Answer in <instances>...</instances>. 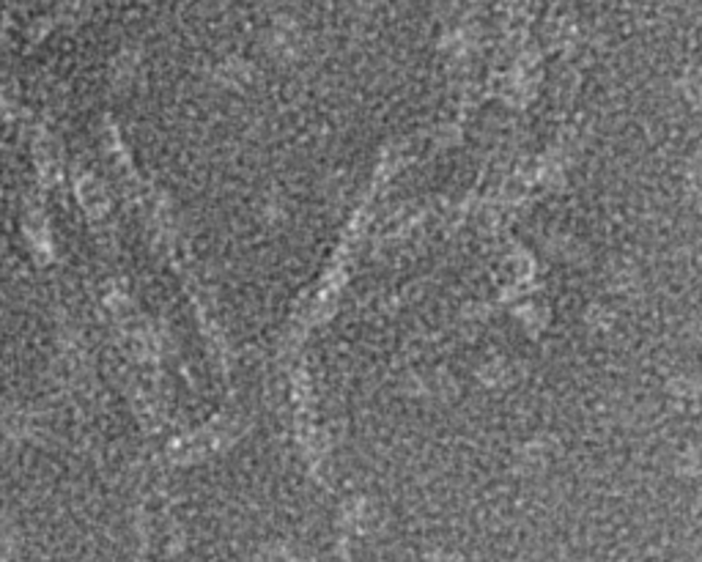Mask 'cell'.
Listing matches in <instances>:
<instances>
[{"mask_svg": "<svg viewBox=\"0 0 702 562\" xmlns=\"http://www.w3.org/2000/svg\"><path fill=\"white\" fill-rule=\"evenodd\" d=\"M425 562H464L459 554H448V551H434L425 557Z\"/></svg>", "mask_w": 702, "mask_h": 562, "instance_id": "1", "label": "cell"}]
</instances>
